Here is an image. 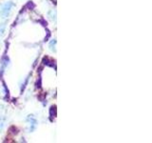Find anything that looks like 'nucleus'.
<instances>
[{"label": "nucleus", "instance_id": "f257e3e1", "mask_svg": "<svg viewBox=\"0 0 152 143\" xmlns=\"http://www.w3.org/2000/svg\"><path fill=\"white\" fill-rule=\"evenodd\" d=\"M13 6H14V3L12 1H9V2H6L5 4H3L1 8H0V15H1L3 18L8 17L9 14L11 13Z\"/></svg>", "mask_w": 152, "mask_h": 143}, {"label": "nucleus", "instance_id": "f03ea898", "mask_svg": "<svg viewBox=\"0 0 152 143\" xmlns=\"http://www.w3.org/2000/svg\"><path fill=\"white\" fill-rule=\"evenodd\" d=\"M28 120L31 121V129H30V131L32 132V131L35 129V127H36V123H37V121H36V119H35V118H33V117H31V116L28 117Z\"/></svg>", "mask_w": 152, "mask_h": 143}, {"label": "nucleus", "instance_id": "7ed1b4c3", "mask_svg": "<svg viewBox=\"0 0 152 143\" xmlns=\"http://www.w3.org/2000/svg\"><path fill=\"white\" fill-rule=\"evenodd\" d=\"M5 28H6V26H5V24H1L0 25V35H2L4 32H5Z\"/></svg>", "mask_w": 152, "mask_h": 143}]
</instances>
